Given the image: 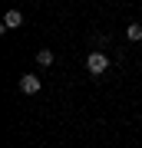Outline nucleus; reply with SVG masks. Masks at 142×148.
Listing matches in <instances>:
<instances>
[{
  "label": "nucleus",
  "instance_id": "obj_3",
  "mask_svg": "<svg viewBox=\"0 0 142 148\" xmlns=\"http://www.w3.org/2000/svg\"><path fill=\"white\" fill-rule=\"evenodd\" d=\"M17 27H23V13L20 10H7L3 13V30H17Z\"/></svg>",
  "mask_w": 142,
  "mask_h": 148
},
{
  "label": "nucleus",
  "instance_id": "obj_5",
  "mask_svg": "<svg viewBox=\"0 0 142 148\" xmlns=\"http://www.w3.org/2000/svg\"><path fill=\"white\" fill-rule=\"evenodd\" d=\"M53 59H56L53 49H40V53H37V63H40V66H53Z\"/></svg>",
  "mask_w": 142,
  "mask_h": 148
},
{
  "label": "nucleus",
  "instance_id": "obj_4",
  "mask_svg": "<svg viewBox=\"0 0 142 148\" xmlns=\"http://www.w3.org/2000/svg\"><path fill=\"white\" fill-rule=\"evenodd\" d=\"M126 36H129V43H139L142 40V23H129V27H126Z\"/></svg>",
  "mask_w": 142,
  "mask_h": 148
},
{
  "label": "nucleus",
  "instance_id": "obj_2",
  "mask_svg": "<svg viewBox=\"0 0 142 148\" xmlns=\"http://www.w3.org/2000/svg\"><path fill=\"white\" fill-rule=\"evenodd\" d=\"M20 92L23 95H37L40 92V79L37 76H20Z\"/></svg>",
  "mask_w": 142,
  "mask_h": 148
},
{
  "label": "nucleus",
  "instance_id": "obj_1",
  "mask_svg": "<svg viewBox=\"0 0 142 148\" xmlns=\"http://www.w3.org/2000/svg\"><path fill=\"white\" fill-rule=\"evenodd\" d=\"M86 69H89V76H103L106 69H109V56L99 53V49H93V53L86 56Z\"/></svg>",
  "mask_w": 142,
  "mask_h": 148
}]
</instances>
